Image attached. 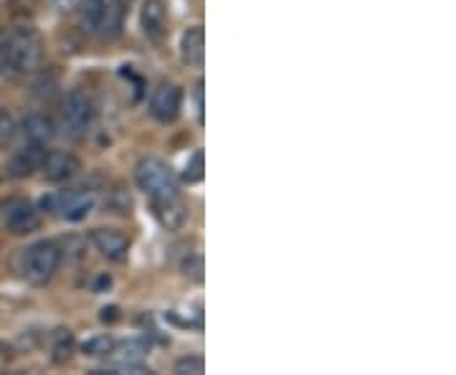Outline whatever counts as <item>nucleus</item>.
<instances>
[{
    "instance_id": "f257e3e1",
    "label": "nucleus",
    "mask_w": 456,
    "mask_h": 375,
    "mask_svg": "<svg viewBox=\"0 0 456 375\" xmlns=\"http://www.w3.org/2000/svg\"><path fill=\"white\" fill-rule=\"evenodd\" d=\"M134 178H137L140 191H145L152 200L155 198L178 196V180H175L173 167L163 163V160H158V158H147V160L137 165Z\"/></svg>"
},
{
    "instance_id": "f03ea898",
    "label": "nucleus",
    "mask_w": 456,
    "mask_h": 375,
    "mask_svg": "<svg viewBox=\"0 0 456 375\" xmlns=\"http://www.w3.org/2000/svg\"><path fill=\"white\" fill-rule=\"evenodd\" d=\"M61 264V249L53 241H38L23 254V277L31 284H46Z\"/></svg>"
},
{
    "instance_id": "7ed1b4c3",
    "label": "nucleus",
    "mask_w": 456,
    "mask_h": 375,
    "mask_svg": "<svg viewBox=\"0 0 456 375\" xmlns=\"http://www.w3.org/2000/svg\"><path fill=\"white\" fill-rule=\"evenodd\" d=\"M94 115H97V110H94V102L92 97L82 92V89H77V92H71L64 102V130L69 137H82L86 135V130L92 127V122H94Z\"/></svg>"
},
{
    "instance_id": "20e7f679",
    "label": "nucleus",
    "mask_w": 456,
    "mask_h": 375,
    "mask_svg": "<svg viewBox=\"0 0 456 375\" xmlns=\"http://www.w3.org/2000/svg\"><path fill=\"white\" fill-rule=\"evenodd\" d=\"M8 53L13 71H33L41 61V41L31 31H16L8 36Z\"/></svg>"
},
{
    "instance_id": "39448f33",
    "label": "nucleus",
    "mask_w": 456,
    "mask_h": 375,
    "mask_svg": "<svg viewBox=\"0 0 456 375\" xmlns=\"http://www.w3.org/2000/svg\"><path fill=\"white\" fill-rule=\"evenodd\" d=\"M41 206L49 213H59L66 221H82L86 218L92 208H94V198L89 193H77V191H69V193H56L41 200Z\"/></svg>"
},
{
    "instance_id": "423d86ee",
    "label": "nucleus",
    "mask_w": 456,
    "mask_h": 375,
    "mask_svg": "<svg viewBox=\"0 0 456 375\" xmlns=\"http://www.w3.org/2000/svg\"><path fill=\"white\" fill-rule=\"evenodd\" d=\"M3 224L11 233L23 236V233H33L41 226V216L28 200H11L3 206Z\"/></svg>"
},
{
    "instance_id": "0eeeda50",
    "label": "nucleus",
    "mask_w": 456,
    "mask_h": 375,
    "mask_svg": "<svg viewBox=\"0 0 456 375\" xmlns=\"http://www.w3.org/2000/svg\"><path fill=\"white\" fill-rule=\"evenodd\" d=\"M180 104H183V92H180L175 84L163 82L150 99V112L158 122H175L180 115Z\"/></svg>"
},
{
    "instance_id": "6e6552de",
    "label": "nucleus",
    "mask_w": 456,
    "mask_h": 375,
    "mask_svg": "<svg viewBox=\"0 0 456 375\" xmlns=\"http://www.w3.org/2000/svg\"><path fill=\"white\" fill-rule=\"evenodd\" d=\"M41 173L49 183H66L79 173V160L71 152H46Z\"/></svg>"
},
{
    "instance_id": "1a4fd4ad",
    "label": "nucleus",
    "mask_w": 456,
    "mask_h": 375,
    "mask_svg": "<svg viewBox=\"0 0 456 375\" xmlns=\"http://www.w3.org/2000/svg\"><path fill=\"white\" fill-rule=\"evenodd\" d=\"M92 244L97 246V251L110 261H125L130 254V241L112 229H94L92 231Z\"/></svg>"
},
{
    "instance_id": "9d476101",
    "label": "nucleus",
    "mask_w": 456,
    "mask_h": 375,
    "mask_svg": "<svg viewBox=\"0 0 456 375\" xmlns=\"http://www.w3.org/2000/svg\"><path fill=\"white\" fill-rule=\"evenodd\" d=\"M140 23L147 38L160 41L167 33V5L165 0H145L140 11Z\"/></svg>"
},
{
    "instance_id": "9b49d317",
    "label": "nucleus",
    "mask_w": 456,
    "mask_h": 375,
    "mask_svg": "<svg viewBox=\"0 0 456 375\" xmlns=\"http://www.w3.org/2000/svg\"><path fill=\"white\" fill-rule=\"evenodd\" d=\"M155 216H158L163 229L180 231L188 221V206L178 196L155 198Z\"/></svg>"
},
{
    "instance_id": "f8f14e48",
    "label": "nucleus",
    "mask_w": 456,
    "mask_h": 375,
    "mask_svg": "<svg viewBox=\"0 0 456 375\" xmlns=\"http://www.w3.org/2000/svg\"><path fill=\"white\" fill-rule=\"evenodd\" d=\"M44 155H46L44 145H33V143L23 150H18L11 165H8V175L11 178H28L36 170H41Z\"/></svg>"
},
{
    "instance_id": "ddd939ff",
    "label": "nucleus",
    "mask_w": 456,
    "mask_h": 375,
    "mask_svg": "<svg viewBox=\"0 0 456 375\" xmlns=\"http://www.w3.org/2000/svg\"><path fill=\"white\" fill-rule=\"evenodd\" d=\"M180 59L188 66H203L206 59V31L203 26H191L180 38Z\"/></svg>"
},
{
    "instance_id": "4468645a",
    "label": "nucleus",
    "mask_w": 456,
    "mask_h": 375,
    "mask_svg": "<svg viewBox=\"0 0 456 375\" xmlns=\"http://www.w3.org/2000/svg\"><path fill=\"white\" fill-rule=\"evenodd\" d=\"M110 355L114 358V363H117V368H119V371H137V368H140V363L145 360L147 347L145 343H140V340H127V343H122L119 347L114 345Z\"/></svg>"
},
{
    "instance_id": "2eb2a0df",
    "label": "nucleus",
    "mask_w": 456,
    "mask_h": 375,
    "mask_svg": "<svg viewBox=\"0 0 456 375\" xmlns=\"http://www.w3.org/2000/svg\"><path fill=\"white\" fill-rule=\"evenodd\" d=\"M23 132H26V137L31 140L33 145H46L49 140H53L56 127H53V122L46 115L33 112V115L23 119Z\"/></svg>"
},
{
    "instance_id": "dca6fc26",
    "label": "nucleus",
    "mask_w": 456,
    "mask_h": 375,
    "mask_svg": "<svg viewBox=\"0 0 456 375\" xmlns=\"http://www.w3.org/2000/svg\"><path fill=\"white\" fill-rule=\"evenodd\" d=\"M104 8H107V0H79L77 11H79V20H82L84 31H97L99 23H102V16H104Z\"/></svg>"
},
{
    "instance_id": "f3484780",
    "label": "nucleus",
    "mask_w": 456,
    "mask_h": 375,
    "mask_svg": "<svg viewBox=\"0 0 456 375\" xmlns=\"http://www.w3.org/2000/svg\"><path fill=\"white\" fill-rule=\"evenodd\" d=\"M74 335L69 332V330H56V335H53V360L56 363H66V360L71 358V353H74Z\"/></svg>"
},
{
    "instance_id": "a211bd4d",
    "label": "nucleus",
    "mask_w": 456,
    "mask_h": 375,
    "mask_svg": "<svg viewBox=\"0 0 456 375\" xmlns=\"http://www.w3.org/2000/svg\"><path fill=\"white\" fill-rule=\"evenodd\" d=\"M16 135H18L16 119H13V115H11L5 107H0V150H5V147L13 145Z\"/></svg>"
},
{
    "instance_id": "6ab92c4d",
    "label": "nucleus",
    "mask_w": 456,
    "mask_h": 375,
    "mask_svg": "<svg viewBox=\"0 0 456 375\" xmlns=\"http://www.w3.org/2000/svg\"><path fill=\"white\" fill-rule=\"evenodd\" d=\"M107 206H110V211L112 213H119V216H130V211H132L130 193H127L122 185H117L114 191H110Z\"/></svg>"
},
{
    "instance_id": "aec40b11",
    "label": "nucleus",
    "mask_w": 456,
    "mask_h": 375,
    "mask_svg": "<svg viewBox=\"0 0 456 375\" xmlns=\"http://www.w3.org/2000/svg\"><path fill=\"white\" fill-rule=\"evenodd\" d=\"M114 347V340L110 335H97V338H89L86 343H84V353L86 355H92V358H104V355H110Z\"/></svg>"
},
{
    "instance_id": "412c9836",
    "label": "nucleus",
    "mask_w": 456,
    "mask_h": 375,
    "mask_svg": "<svg viewBox=\"0 0 456 375\" xmlns=\"http://www.w3.org/2000/svg\"><path fill=\"white\" fill-rule=\"evenodd\" d=\"M183 180L185 183H200L203 180V150H196L188 163L183 167Z\"/></svg>"
},
{
    "instance_id": "4be33fe9",
    "label": "nucleus",
    "mask_w": 456,
    "mask_h": 375,
    "mask_svg": "<svg viewBox=\"0 0 456 375\" xmlns=\"http://www.w3.org/2000/svg\"><path fill=\"white\" fill-rule=\"evenodd\" d=\"M206 371V363L203 358H198V355H191V358H183L175 363V373L180 375H200Z\"/></svg>"
},
{
    "instance_id": "5701e85b",
    "label": "nucleus",
    "mask_w": 456,
    "mask_h": 375,
    "mask_svg": "<svg viewBox=\"0 0 456 375\" xmlns=\"http://www.w3.org/2000/svg\"><path fill=\"white\" fill-rule=\"evenodd\" d=\"M183 274L200 281L203 279V259L200 257H191V259L183 264Z\"/></svg>"
},
{
    "instance_id": "b1692460",
    "label": "nucleus",
    "mask_w": 456,
    "mask_h": 375,
    "mask_svg": "<svg viewBox=\"0 0 456 375\" xmlns=\"http://www.w3.org/2000/svg\"><path fill=\"white\" fill-rule=\"evenodd\" d=\"M51 8L56 11V13H74L77 11V5H79V0H49Z\"/></svg>"
},
{
    "instance_id": "393cba45",
    "label": "nucleus",
    "mask_w": 456,
    "mask_h": 375,
    "mask_svg": "<svg viewBox=\"0 0 456 375\" xmlns=\"http://www.w3.org/2000/svg\"><path fill=\"white\" fill-rule=\"evenodd\" d=\"M114 307H110V310H102V320H104V322H107V320H114V317H117V314H114Z\"/></svg>"
},
{
    "instance_id": "a878e982",
    "label": "nucleus",
    "mask_w": 456,
    "mask_h": 375,
    "mask_svg": "<svg viewBox=\"0 0 456 375\" xmlns=\"http://www.w3.org/2000/svg\"><path fill=\"white\" fill-rule=\"evenodd\" d=\"M119 3H122V5H125V8H130V3H132V0H119Z\"/></svg>"
}]
</instances>
